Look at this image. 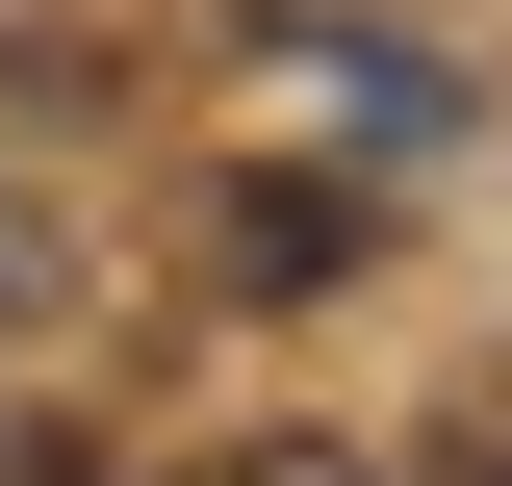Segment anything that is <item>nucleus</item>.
I'll list each match as a JSON object with an SVG mask.
<instances>
[{"label": "nucleus", "mask_w": 512, "mask_h": 486, "mask_svg": "<svg viewBox=\"0 0 512 486\" xmlns=\"http://www.w3.org/2000/svg\"><path fill=\"white\" fill-rule=\"evenodd\" d=\"M205 486H384V461H333V435H256V461H205Z\"/></svg>", "instance_id": "4"}, {"label": "nucleus", "mask_w": 512, "mask_h": 486, "mask_svg": "<svg viewBox=\"0 0 512 486\" xmlns=\"http://www.w3.org/2000/svg\"><path fill=\"white\" fill-rule=\"evenodd\" d=\"M359 231H384L359 180H231V256H256V307H333V282H359Z\"/></svg>", "instance_id": "1"}, {"label": "nucleus", "mask_w": 512, "mask_h": 486, "mask_svg": "<svg viewBox=\"0 0 512 486\" xmlns=\"http://www.w3.org/2000/svg\"><path fill=\"white\" fill-rule=\"evenodd\" d=\"M0 486H128L103 435H52V410H0Z\"/></svg>", "instance_id": "3"}, {"label": "nucleus", "mask_w": 512, "mask_h": 486, "mask_svg": "<svg viewBox=\"0 0 512 486\" xmlns=\"http://www.w3.org/2000/svg\"><path fill=\"white\" fill-rule=\"evenodd\" d=\"M26 307H52V231H26V205H0V333H26Z\"/></svg>", "instance_id": "5"}, {"label": "nucleus", "mask_w": 512, "mask_h": 486, "mask_svg": "<svg viewBox=\"0 0 512 486\" xmlns=\"http://www.w3.org/2000/svg\"><path fill=\"white\" fill-rule=\"evenodd\" d=\"M384 486H512V359H461V410L410 435V461H384Z\"/></svg>", "instance_id": "2"}]
</instances>
